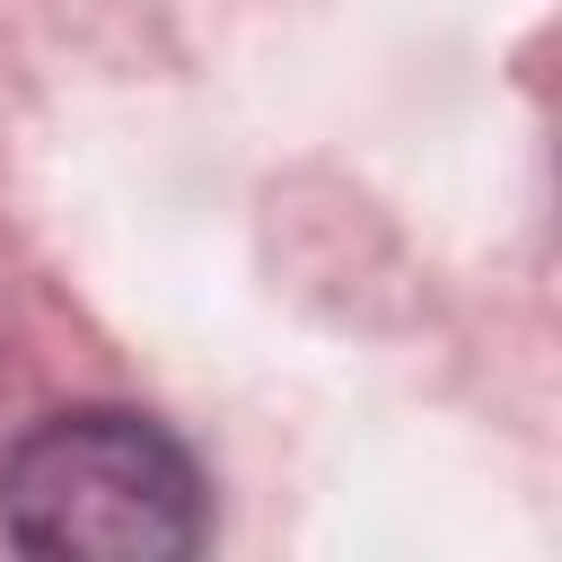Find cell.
<instances>
[{"mask_svg":"<svg viewBox=\"0 0 562 562\" xmlns=\"http://www.w3.org/2000/svg\"><path fill=\"white\" fill-rule=\"evenodd\" d=\"M0 536L70 562H176L202 553L211 509L193 457L114 404L44 413L0 457Z\"/></svg>","mask_w":562,"mask_h":562,"instance_id":"6da1fadb","label":"cell"}]
</instances>
